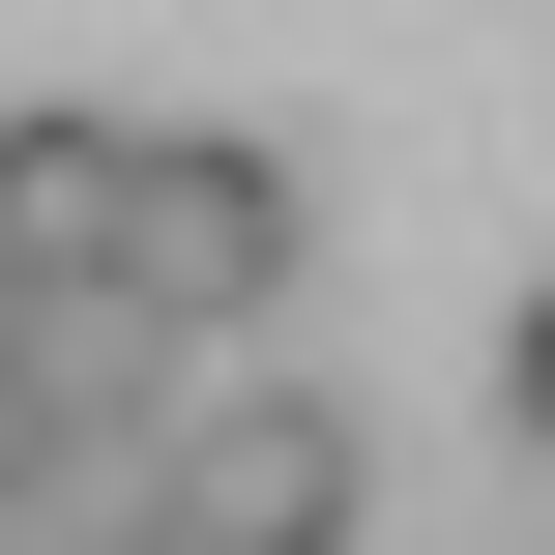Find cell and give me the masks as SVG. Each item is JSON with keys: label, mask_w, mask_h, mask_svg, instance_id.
<instances>
[{"label": "cell", "mask_w": 555, "mask_h": 555, "mask_svg": "<svg viewBox=\"0 0 555 555\" xmlns=\"http://www.w3.org/2000/svg\"><path fill=\"white\" fill-rule=\"evenodd\" d=\"M293 234H322V205H293V146H263V117H117V263H88V293H117L146 351H205V380H234V322L293 293Z\"/></svg>", "instance_id": "obj_1"}, {"label": "cell", "mask_w": 555, "mask_h": 555, "mask_svg": "<svg viewBox=\"0 0 555 555\" xmlns=\"http://www.w3.org/2000/svg\"><path fill=\"white\" fill-rule=\"evenodd\" d=\"M351 498H380V439L322 410V380H176V439H146V555H351Z\"/></svg>", "instance_id": "obj_2"}, {"label": "cell", "mask_w": 555, "mask_h": 555, "mask_svg": "<svg viewBox=\"0 0 555 555\" xmlns=\"http://www.w3.org/2000/svg\"><path fill=\"white\" fill-rule=\"evenodd\" d=\"M88 263H117V117L88 88H0V322L88 293Z\"/></svg>", "instance_id": "obj_3"}, {"label": "cell", "mask_w": 555, "mask_h": 555, "mask_svg": "<svg viewBox=\"0 0 555 555\" xmlns=\"http://www.w3.org/2000/svg\"><path fill=\"white\" fill-rule=\"evenodd\" d=\"M29 498H59V410H29V351H0V555H29Z\"/></svg>", "instance_id": "obj_4"}, {"label": "cell", "mask_w": 555, "mask_h": 555, "mask_svg": "<svg viewBox=\"0 0 555 555\" xmlns=\"http://www.w3.org/2000/svg\"><path fill=\"white\" fill-rule=\"evenodd\" d=\"M498 410H527V468H555V263H527V322H498Z\"/></svg>", "instance_id": "obj_5"}]
</instances>
